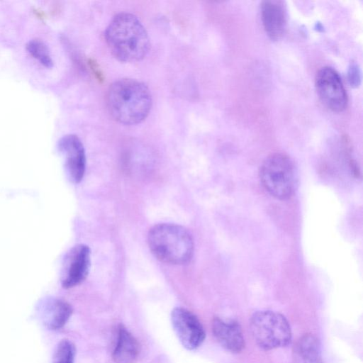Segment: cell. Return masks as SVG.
<instances>
[{
	"instance_id": "cell-1",
	"label": "cell",
	"mask_w": 363,
	"mask_h": 363,
	"mask_svg": "<svg viewBox=\"0 0 363 363\" xmlns=\"http://www.w3.org/2000/svg\"><path fill=\"white\" fill-rule=\"evenodd\" d=\"M104 38L111 54L123 62L143 60L150 50V38L140 21L130 13L116 15L106 28Z\"/></svg>"
},
{
	"instance_id": "cell-2",
	"label": "cell",
	"mask_w": 363,
	"mask_h": 363,
	"mask_svg": "<svg viewBox=\"0 0 363 363\" xmlns=\"http://www.w3.org/2000/svg\"><path fill=\"white\" fill-rule=\"evenodd\" d=\"M106 101L111 116L127 125L143 122L152 103L148 87L138 80L128 78L118 79L110 86Z\"/></svg>"
},
{
	"instance_id": "cell-3",
	"label": "cell",
	"mask_w": 363,
	"mask_h": 363,
	"mask_svg": "<svg viewBox=\"0 0 363 363\" xmlns=\"http://www.w3.org/2000/svg\"><path fill=\"white\" fill-rule=\"evenodd\" d=\"M150 250L157 259L164 263L184 264L194 255V240L184 227L173 223H160L149 231Z\"/></svg>"
},
{
	"instance_id": "cell-4",
	"label": "cell",
	"mask_w": 363,
	"mask_h": 363,
	"mask_svg": "<svg viewBox=\"0 0 363 363\" xmlns=\"http://www.w3.org/2000/svg\"><path fill=\"white\" fill-rule=\"evenodd\" d=\"M259 179L264 189L279 200L289 199L295 189V168L286 155L276 152L268 156L259 169Z\"/></svg>"
},
{
	"instance_id": "cell-5",
	"label": "cell",
	"mask_w": 363,
	"mask_h": 363,
	"mask_svg": "<svg viewBox=\"0 0 363 363\" xmlns=\"http://www.w3.org/2000/svg\"><path fill=\"white\" fill-rule=\"evenodd\" d=\"M250 327L257 345L269 350L288 345L292 338L290 325L279 313L259 311L251 317Z\"/></svg>"
},
{
	"instance_id": "cell-6",
	"label": "cell",
	"mask_w": 363,
	"mask_h": 363,
	"mask_svg": "<svg viewBox=\"0 0 363 363\" xmlns=\"http://www.w3.org/2000/svg\"><path fill=\"white\" fill-rule=\"evenodd\" d=\"M317 94L323 105L333 112L343 111L347 107V96L338 73L330 67H323L315 75Z\"/></svg>"
},
{
	"instance_id": "cell-7",
	"label": "cell",
	"mask_w": 363,
	"mask_h": 363,
	"mask_svg": "<svg viewBox=\"0 0 363 363\" xmlns=\"http://www.w3.org/2000/svg\"><path fill=\"white\" fill-rule=\"evenodd\" d=\"M91 266V250L84 244H78L65 254L61 269V284L70 289L83 282Z\"/></svg>"
},
{
	"instance_id": "cell-8",
	"label": "cell",
	"mask_w": 363,
	"mask_h": 363,
	"mask_svg": "<svg viewBox=\"0 0 363 363\" xmlns=\"http://www.w3.org/2000/svg\"><path fill=\"white\" fill-rule=\"evenodd\" d=\"M57 147L68 179L74 184L79 183L86 168L85 150L81 140L76 135L67 134L58 140Z\"/></svg>"
},
{
	"instance_id": "cell-9",
	"label": "cell",
	"mask_w": 363,
	"mask_h": 363,
	"mask_svg": "<svg viewBox=\"0 0 363 363\" xmlns=\"http://www.w3.org/2000/svg\"><path fill=\"white\" fill-rule=\"evenodd\" d=\"M171 322L179 340L187 350H195L204 341L206 334L203 325L187 309L174 308L171 313Z\"/></svg>"
},
{
	"instance_id": "cell-10",
	"label": "cell",
	"mask_w": 363,
	"mask_h": 363,
	"mask_svg": "<svg viewBox=\"0 0 363 363\" xmlns=\"http://www.w3.org/2000/svg\"><path fill=\"white\" fill-rule=\"evenodd\" d=\"M263 28L272 40H279L284 34L288 21L286 5L280 0H267L261 4Z\"/></svg>"
},
{
	"instance_id": "cell-11",
	"label": "cell",
	"mask_w": 363,
	"mask_h": 363,
	"mask_svg": "<svg viewBox=\"0 0 363 363\" xmlns=\"http://www.w3.org/2000/svg\"><path fill=\"white\" fill-rule=\"evenodd\" d=\"M37 313L42 323L49 330L62 328L72 313V308L67 301L55 298L42 299L37 307Z\"/></svg>"
},
{
	"instance_id": "cell-12",
	"label": "cell",
	"mask_w": 363,
	"mask_h": 363,
	"mask_svg": "<svg viewBox=\"0 0 363 363\" xmlns=\"http://www.w3.org/2000/svg\"><path fill=\"white\" fill-rule=\"evenodd\" d=\"M212 330L218 342L226 350L238 353L245 347L241 327L235 320L215 318L212 323Z\"/></svg>"
},
{
	"instance_id": "cell-13",
	"label": "cell",
	"mask_w": 363,
	"mask_h": 363,
	"mask_svg": "<svg viewBox=\"0 0 363 363\" xmlns=\"http://www.w3.org/2000/svg\"><path fill=\"white\" fill-rule=\"evenodd\" d=\"M139 344L123 325L118 328V338L112 357L115 363H135L139 354Z\"/></svg>"
},
{
	"instance_id": "cell-14",
	"label": "cell",
	"mask_w": 363,
	"mask_h": 363,
	"mask_svg": "<svg viewBox=\"0 0 363 363\" xmlns=\"http://www.w3.org/2000/svg\"><path fill=\"white\" fill-rule=\"evenodd\" d=\"M295 363H323L320 345L312 334H306L297 342L294 350Z\"/></svg>"
},
{
	"instance_id": "cell-15",
	"label": "cell",
	"mask_w": 363,
	"mask_h": 363,
	"mask_svg": "<svg viewBox=\"0 0 363 363\" xmlns=\"http://www.w3.org/2000/svg\"><path fill=\"white\" fill-rule=\"evenodd\" d=\"M28 53L39 63L47 68H52L54 61L50 55V51L46 43L39 38H34L29 40L26 45Z\"/></svg>"
},
{
	"instance_id": "cell-16",
	"label": "cell",
	"mask_w": 363,
	"mask_h": 363,
	"mask_svg": "<svg viewBox=\"0 0 363 363\" xmlns=\"http://www.w3.org/2000/svg\"><path fill=\"white\" fill-rule=\"evenodd\" d=\"M75 346L69 340H61L56 347L52 363H74Z\"/></svg>"
},
{
	"instance_id": "cell-17",
	"label": "cell",
	"mask_w": 363,
	"mask_h": 363,
	"mask_svg": "<svg viewBox=\"0 0 363 363\" xmlns=\"http://www.w3.org/2000/svg\"><path fill=\"white\" fill-rule=\"evenodd\" d=\"M348 82L352 86L357 87L359 85L361 81L360 70L356 62H351L349 66Z\"/></svg>"
}]
</instances>
